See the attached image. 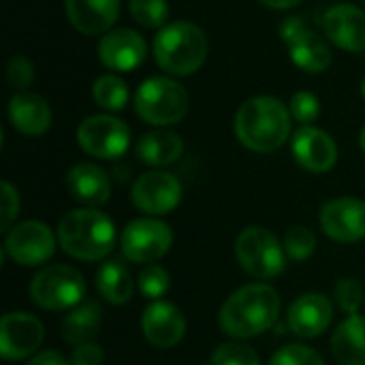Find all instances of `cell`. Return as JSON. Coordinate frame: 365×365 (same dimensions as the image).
Listing matches in <instances>:
<instances>
[{"instance_id":"24","label":"cell","mask_w":365,"mask_h":365,"mask_svg":"<svg viewBox=\"0 0 365 365\" xmlns=\"http://www.w3.org/2000/svg\"><path fill=\"white\" fill-rule=\"evenodd\" d=\"M182 152H184L182 137L169 130H152L137 141V156L150 167L171 165L182 156Z\"/></svg>"},{"instance_id":"30","label":"cell","mask_w":365,"mask_h":365,"mask_svg":"<svg viewBox=\"0 0 365 365\" xmlns=\"http://www.w3.org/2000/svg\"><path fill=\"white\" fill-rule=\"evenodd\" d=\"M284 252L293 261H306L317 250V237L306 227H295L284 235Z\"/></svg>"},{"instance_id":"28","label":"cell","mask_w":365,"mask_h":365,"mask_svg":"<svg viewBox=\"0 0 365 365\" xmlns=\"http://www.w3.org/2000/svg\"><path fill=\"white\" fill-rule=\"evenodd\" d=\"M130 15L143 28H163L169 15L167 0H130Z\"/></svg>"},{"instance_id":"3","label":"cell","mask_w":365,"mask_h":365,"mask_svg":"<svg viewBox=\"0 0 365 365\" xmlns=\"http://www.w3.org/2000/svg\"><path fill=\"white\" fill-rule=\"evenodd\" d=\"M58 244L73 259L101 261L113 250L115 227L111 218L98 210H73L58 225Z\"/></svg>"},{"instance_id":"27","label":"cell","mask_w":365,"mask_h":365,"mask_svg":"<svg viewBox=\"0 0 365 365\" xmlns=\"http://www.w3.org/2000/svg\"><path fill=\"white\" fill-rule=\"evenodd\" d=\"M92 94H94L96 105H101L103 109H109V111L124 109V105L128 101V88L115 75H103V77H98L94 81Z\"/></svg>"},{"instance_id":"40","label":"cell","mask_w":365,"mask_h":365,"mask_svg":"<svg viewBox=\"0 0 365 365\" xmlns=\"http://www.w3.org/2000/svg\"><path fill=\"white\" fill-rule=\"evenodd\" d=\"M359 145H361V150L365 152V126L364 130H361V135H359Z\"/></svg>"},{"instance_id":"37","label":"cell","mask_w":365,"mask_h":365,"mask_svg":"<svg viewBox=\"0 0 365 365\" xmlns=\"http://www.w3.org/2000/svg\"><path fill=\"white\" fill-rule=\"evenodd\" d=\"M103 359H105L103 349L98 344H94V342H86V344H79L73 351L71 365H101Z\"/></svg>"},{"instance_id":"4","label":"cell","mask_w":365,"mask_h":365,"mask_svg":"<svg viewBox=\"0 0 365 365\" xmlns=\"http://www.w3.org/2000/svg\"><path fill=\"white\" fill-rule=\"evenodd\" d=\"M154 58L169 75H192L207 58V38L203 30L190 21L167 24L154 36Z\"/></svg>"},{"instance_id":"5","label":"cell","mask_w":365,"mask_h":365,"mask_svg":"<svg viewBox=\"0 0 365 365\" xmlns=\"http://www.w3.org/2000/svg\"><path fill=\"white\" fill-rule=\"evenodd\" d=\"M135 111L154 126L175 124L188 113V92L169 77H150L135 94Z\"/></svg>"},{"instance_id":"16","label":"cell","mask_w":365,"mask_h":365,"mask_svg":"<svg viewBox=\"0 0 365 365\" xmlns=\"http://www.w3.org/2000/svg\"><path fill=\"white\" fill-rule=\"evenodd\" d=\"M141 329L156 349H171L182 342L186 334V319L178 306L169 302H152L141 317Z\"/></svg>"},{"instance_id":"10","label":"cell","mask_w":365,"mask_h":365,"mask_svg":"<svg viewBox=\"0 0 365 365\" xmlns=\"http://www.w3.org/2000/svg\"><path fill=\"white\" fill-rule=\"evenodd\" d=\"M282 38L291 60L306 73H323L331 64V49L302 17H289L282 24Z\"/></svg>"},{"instance_id":"20","label":"cell","mask_w":365,"mask_h":365,"mask_svg":"<svg viewBox=\"0 0 365 365\" xmlns=\"http://www.w3.org/2000/svg\"><path fill=\"white\" fill-rule=\"evenodd\" d=\"M68 21L81 34H103L115 24L120 0H64Z\"/></svg>"},{"instance_id":"36","label":"cell","mask_w":365,"mask_h":365,"mask_svg":"<svg viewBox=\"0 0 365 365\" xmlns=\"http://www.w3.org/2000/svg\"><path fill=\"white\" fill-rule=\"evenodd\" d=\"M19 214V192L13 184L2 182V212H0V231H9L13 220Z\"/></svg>"},{"instance_id":"38","label":"cell","mask_w":365,"mask_h":365,"mask_svg":"<svg viewBox=\"0 0 365 365\" xmlns=\"http://www.w3.org/2000/svg\"><path fill=\"white\" fill-rule=\"evenodd\" d=\"M26 365H68L66 364V359L60 355V353H56V351H43V353H38V355H34L30 361Z\"/></svg>"},{"instance_id":"11","label":"cell","mask_w":365,"mask_h":365,"mask_svg":"<svg viewBox=\"0 0 365 365\" xmlns=\"http://www.w3.org/2000/svg\"><path fill=\"white\" fill-rule=\"evenodd\" d=\"M4 252L24 267L47 263L56 252V237L45 222L26 220L13 227L4 240Z\"/></svg>"},{"instance_id":"26","label":"cell","mask_w":365,"mask_h":365,"mask_svg":"<svg viewBox=\"0 0 365 365\" xmlns=\"http://www.w3.org/2000/svg\"><path fill=\"white\" fill-rule=\"evenodd\" d=\"M101 327V306L96 302H86L77 306L71 314H66L62 323V338L68 344H86L96 338Z\"/></svg>"},{"instance_id":"41","label":"cell","mask_w":365,"mask_h":365,"mask_svg":"<svg viewBox=\"0 0 365 365\" xmlns=\"http://www.w3.org/2000/svg\"><path fill=\"white\" fill-rule=\"evenodd\" d=\"M361 92H364V96H365V79H364V86H361Z\"/></svg>"},{"instance_id":"25","label":"cell","mask_w":365,"mask_h":365,"mask_svg":"<svg viewBox=\"0 0 365 365\" xmlns=\"http://www.w3.org/2000/svg\"><path fill=\"white\" fill-rule=\"evenodd\" d=\"M96 289L105 302L113 306H122L130 302L135 293V282L130 272L120 261H107L105 265H101L96 274Z\"/></svg>"},{"instance_id":"9","label":"cell","mask_w":365,"mask_h":365,"mask_svg":"<svg viewBox=\"0 0 365 365\" xmlns=\"http://www.w3.org/2000/svg\"><path fill=\"white\" fill-rule=\"evenodd\" d=\"M171 244V229L154 218H137L128 222L120 235L122 255L133 263H154L169 252Z\"/></svg>"},{"instance_id":"35","label":"cell","mask_w":365,"mask_h":365,"mask_svg":"<svg viewBox=\"0 0 365 365\" xmlns=\"http://www.w3.org/2000/svg\"><path fill=\"white\" fill-rule=\"evenodd\" d=\"M6 79L13 88L26 90L34 79V66L24 56H13L6 64Z\"/></svg>"},{"instance_id":"1","label":"cell","mask_w":365,"mask_h":365,"mask_svg":"<svg viewBox=\"0 0 365 365\" xmlns=\"http://www.w3.org/2000/svg\"><path fill=\"white\" fill-rule=\"evenodd\" d=\"M280 314L278 293L263 282L246 284L231 293L220 308L218 325L220 329L235 338L248 340L267 331Z\"/></svg>"},{"instance_id":"8","label":"cell","mask_w":365,"mask_h":365,"mask_svg":"<svg viewBox=\"0 0 365 365\" xmlns=\"http://www.w3.org/2000/svg\"><path fill=\"white\" fill-rule=\"evenodd\" d=\"M77 143L94 158L115 160L128 150L130 130L113 115H90L77 128Z\"/></svg>"},{"instance_id":"15","label":"cell","mask_w":365,"mask_h":365,"mask_svg":"<svg viewBox=\"0 0 365 365\" xmlns=\"http://www.w3.org/2000/svg\"><path fill=\"white\" fill-rule=\"evenodd\" d=\"M148 53V45L141 34L130 28H118L103 34L98 43V58L111 71H133Z\"/></svg>"},{"instance_id":"31","label":"cell","mask_w":365,"mask_h":365,"mask_svg":"<svg viewBox=\"0 0 365 365\" xmlns=\"http://www.w3.org/2000/svg\"><path fill=\"white\" fill-rule=\"evenodd\" d=\"M139 291L148 297L158 302V297H163L169 287H171V278L169 274L160 267V265H148L141 274H139Z\"/></svg>"},{"instance_id":"2","label":"cell","mask_w":365,"mask_h":365,"mask_svg":"<svg viewBox=\"0 0 365 365\" xmlns=\"http://www.w3.org/2000/svg\"><path fill=\"white\" fill-rule=\"evenodd\" d=\"M235 137L252 152L278 150L291 133V109L276 96H252L235 113Z\"/></svg>"},{"instance_id":"14","label":"cell","mask_w":365,"mask_h":365,"mask_svg":"<svg viewBox=\"0 0 365 365\" xmlns=\"http://www.w3.org/2000/svg\"><path fill=\"white\" fill-rule=\"evenodd\" d=\"M321 229L327 237L353 244L365 237V201L353 197L331 199L321 207Z\"/></svg>"},{"instance_id":"34","label":"cell","mask_w":365,"mask_h":365,"mask_svg":"<svg viewBox=\"0 0 365 365\" xmlns=\"http://www.w3.org/2000/svg\"><path fill=\"white\" fill-rule=\"evenodd\" d=\"M336 302L338 306L351 317V314H357L361 302H364V291H361V284L353 278H344L338 282L336 287Z\"/></svg>"},{"instance_id":"32","label":"cell","mask_w":365,"mask_h":365,"mask_svg":"<svg viewBox=\"0 0 365 365\" xmlns=\"http://www.w3.org/2000/svg\"><path fill=\"white\" fill-rule=\"evenodd\" d=\"M269 365H325V361L321 359V355L308 346L302 344H291L280 349L272 359Z\"/></svg>"},{"instance_id":"22","label":"cell","mask_w":365,"mask_h":365,"mask_svg":"<svg viewBox=\"0 0 365 365\" xmlns=\"http://www.w3.org/2000/svg\"><path fill=\"white\" fill-rule=\"evenodd\" d=\"M66 188L79 203L101 205L111 195L109 175L92 163H79L66 173Z\"/></svg>"},{"instance_id":"6","label":"cell","mask_w":365,"mask_h":365,"mask_svg":"<svg viewBox=\"0 0 365 365\" xmlns=\"http://www.w3.org/2000/svg\"><path fill=\"white\" fill-rule=\"evenodd\" d=\"M235 257L246 274L259 280L276 278L284 272L287 252L278 237L263 227H248L235 240Z\"/></svg>"},{"instance_id":"33","label":"cell","mask_w":365,"mask_h":365,"mask_svg":"<svg viewBox=\"0 0 365 365\" xmlns=\"http://www.w3.org/2000/svg\"><path fill=\"white\" fill-rule=\"evenodd\" d=\"M319 113H321V103H319V98L312 92L302 90V92H297L291 98V115L297 122L310 126V122H314L319 118Z\"/></svg>"},{"instance_id":"17","label":"cell","mask_w":365,"mask_h":365,"mask_svg":"<svg viewBox=\"0 0 365 365\" xmlns=\"http://www.w3.org/2000/svg\"><path fill=\"white\" fill-rule=\"evenodd\" d=\"M323 30L327 38L346 49L365 51V11L355 4H334L323 15Z\"/></svg>"},{"instance_id":"42","label":"cell","mask_w":365,"mask_h":365,"mask_svg":"<svg viewBox=\"0 0 365 365\" xmlns=\"http://www.w3.org/2000/svg\"><path fill=\"white\" fill-rule=\"evenodd\" d=\"M364 6H365V0H364Z\"/></svg>"},{"instance_id":"21","label":"cell","mask_w":365,"mask_h":365,"mask_svg":"<svg viewBox=\"0 0 365 365\" xmlns=\"http://www.w3.org/2000/svg\"><path fill=\"white\" fill-rule=\"evenodd\" d=\"M11 124L28 137H38L51 126V109L47 101L32 92H19L9 103Z\"/></svg>"},{"instance_id":"19","label":"cell","mask_w":365,"mask_h":365,"mask_svg":"<svg viewBox=\"0 0 365 365\" xmlns=\"http://www.w3.org/2000/svg\"><path fill=\"white\" fill-rule=\"evenodd\" d=\"M334 319L331 302L321 293H306L289 308V327L299 338H319Z\"/></svg>"},{"instance_id":"18","label":"cell","mask_w":365,"mask_h":365,"mask_svg":"<svg viewBox=\"0 0 365 365\" xmlns=\"http://www.w3.org/2000/svg\"><path fill=\"white\" fill-rule=\"evenodd\" d=\"M291 145H293L295 160L312 173H325L338 160L336 141L325 130L314 126H302L293 135Z\"/></svg>"},{"instance_id":"12","label":"cell","mask_w":365,"mask_h":365,"mask_svg":"<svg viewBox=\"0 0 365 365\" xmlns=\"http://www.w3.org/2000/svg\"><path fill=\"white\" fill-rule=\"evenodd\" d=\"M130 199L141 212L150 216H163L180 205L182 184L167 171H148L133 184Z\"/></svg>"},{"instance_id":"23","label":"cell","mask_w":365,"mask_h":365,"mask_svg":"<svg viewBox=\"0 0 365 365\" xmlns=\"http://www.w3.org/2000/svg\"><path fill=\"white\" fill-rule=\"evenodd\" d=\"M331 353L342 365H365V317L351 314L331 338Z\"/></svg>"},{"instance_id":"7","label":"cell","mask_w":365,"mask_h":365,"mask_svg":"<svg viewBox=\"0 0 365 365\" xmlns=\"http://www.w3.org/2000/svg\"><path fill=\"white\" fill-rule=\"evenodd\" d=\"M30 299L45 310H68L86 295L83 276L71 265L41 269L30 282Z\"/></svg>"},{"instance_id":"29","label":"cell","mask_w":365,"mask_h":365,"mask_svg":"<svg viewBox=\"0 0 365 365\" xmlns=\"http://www.w3.org/2000/svg\"><path fill=\"white\" fill-rule=\"evenodd\" d=\"M259 355L252 346L244 342H227L220 344L214 355H212V365H259Z\"/></svg>"},{"instance_id":"39","label":"cell","mask_w":365,"mask_h":365,"mask_svg":"<svg viewBox=\"0 0 365 365\" xmlns=\"http://www.w3.org/2000/svg\"><path fill=\"white\" fill-rule=\"evenodd\" d=\"M259 2L269 9H291V6H297L302 0H259Z\"/></svg>"},{"instance_id":"13","label":"cell","mask_w":365,"mask_h":365,"mask_svg":"<svg viewBox=\"0 0 365 365\" xmlns=\"http://www.w3.org/2000/svg\"><path fill=\"white\" fill-rule=\"evenodd\" d=\"M43 338L41 321L28 312H9L0 321V355L6 361L30 357L43 344Z\"/></svg>"}]
</instances>
